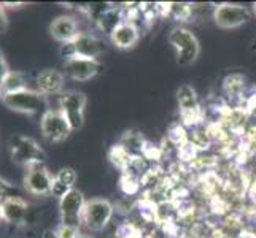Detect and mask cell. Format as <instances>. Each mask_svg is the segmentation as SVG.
<instances>
[{
	"label": "cell",
	"mask_w": 256,
	"mask_h": 238,
	"mask_svg": "<svg viewBox=\"0 0 256 238\" xmlns=\"http://www.w3.org/2000/svg\"><path fill=\"white\" fill-rule=\"evenodd\" d=\"M72 43L75 48V57L97 59L100 54H104L105 49H107V43L102 38L91 33H84V32L78 35Z\"/></svg>",
	"instance_id": "7c38bea8"
},
{
	"label": "cell",
	"mask_w": 256,
	"mask_h": 238,
	"mask_svg": "<svg viewBox=\"0 0 256 238\" xmlns=\"http://www.w3.org/2000/svg\"><path fill=\"white\" fill-rule=\"evenodd\" d=\"M50 33L51 37L59 43H68L74 41L78 35H80V29H78V22L72 16H58L56 19H52L50 24Z\"/></svg>",
	"instance_id": "4fadbf2b"
},
{
	"label": "cell",
	"mask_w": 256,
	"mask_h": 238,
	"mask_svg": "<svg viewBox=\"0 0 256 238\" xmlns=\"http://www.w3.org/2000/svg\"><path fill=\"white\" fill-rule=\"evenodd\" d=\"M86 102V95L78 91H66L59 95V110L62 111L72 130L82 129L84 124Z\"/></svg>",
	"instance_id": "5b68a950"
},
{
	"label": "cell",
	"mask_w": 256,
	"mask_h": 238,
	"mask_svg": "<svg viewBox=\"0 0 256 238\" xmlns=\"http://www.w3.org/2000/svg\"><path fill=\"white\" fill-rule=\"evenodd\" d=\"M253 11H254V14H256V3L253 5Z\"/></svg>",
	"instance_id": "836d02e7"
},
{
	"label": "cell",
	"mask_w": 256,
	"mask_h": 238,
	"mask_svg": "<svg viewBox=\"0 0 256 238\" xmlns=\"http://www.w3.org/2000/svg\"><path fill=\"white\" fill-rule=\"evenodd\" d=\"M116 238H142V231L134 223L124 221L116 227Z\"/></svg>",
	"instance_id": "603a6c76"
},
{
	"label": "cell",
	"mask_w": 256,
	"mask_h": 238,
	"mask_svg": "<svg viewBox=\"0 0 256 238\" xmlns=\"http://www.w3.org/2000/svg\"><path fill=\"white\" fill-rule=\"evenodd\" d=\"M64 87V73L58 72V70L46 68L38 73L37 76V91L43 95H56L62 94Z\"/></svg>",
	"instance_id": "9a60e30c"
},
{
	"label": "cell",
	"mask_w": 256,
	"mask_h": 238,
	"mask_svg": "<svg viewBox=\"0 0 256 238\" xmlns=\"http://www.w3.org/2000/svg\"><path fill=\"white\" fill-rule=\"evenodd\" d=\"M104 70V65L97 59L74 57L64 60V73L74 81H88L97 76Z\"/></svg>",
	"instance_id": "8fae6325"
},
{
	"label": "cell",
	"mask_w": 256,
	"mask_h": 238,
	"mask_svg": "<svg viewBox=\"0 0 256 238\" xmlns=\"http://www.w3.org/2000/svg\"><path fill=\"white\" fill-rule=\"evenodd\" d=\"M108 157H110L112 164L116 167V169H120L121 172H126L129 169V165L132 164V159H134L120 143H116L110 149Z\"/></svg>",
	"instance_id": "ffe728a7"
},
{
	"label": "cell",
	"mask_w": 256,
	"mask_h": 238,
	"mask_svg": "<svg viewBox=\"0 0 256 238\" xmlns=\"http://www.w3.org/2000/svg\"><path fill=\"white\" fill-rule=\"evenodd\" d=\"M54 178L59 181V183H62L64 186L70 188V189H74L75 186V183H76V172L72 169V167H64V169H60Z\"/></svg>",
	"instance_id": "cb8c5ba5"
},
{
	"label": "cell",
	"mask_w": 256,
	"mask_h": 238,
	"mask_svg": "<svg viewBox=\"0 0 256 238\" xmlns=\"http://www.w3.org/2000/svg\"><path fill=\"white\" fill-rule=\"evenodd\" d=\"M26 79L22 76V73L20 72H13V70H10L8 72V75L5 76V79L2 81V84H0V91H2V94H14V92H20L22 89H26Z\"/></svg>",
	"instance_id": "d6986e66"
},
{
	"label": "cell",
	"mask_w": 256,
	"mask_h": 238,
	"mask_svg": "<svg viewBox=\"0 0 256 238\" xmlns=\"http://www.w3.org/2000/svg\"><path fill=\"white\" fill-rule=\"evenodd\" d=\"M14 192H16V188H13L10 183H6L5 180L0 178V197L8 199V197H14Z\"/></svg>",
	"instance_id": "4316f807"
},
{
	"label": "cell",
	"mask_w": 256,
	"mask_h": 238,
	"mask_svg": "<svg viewBox=\"0 0 256 238\" xmlns=\"http://www.w3.org/2000/svg\"><path fill=\"white\" fill-rule=\"evenodd\" d=\"M114 215V207L105 199L86 200L83 211V226L91 232H100L107 227Z\"/></svg>",
	"instance_id": "3957f363"
},
{
	"label": "cell",
	"mask_w": 256,
	"mask_h": 238,
	"mask_svg": "<svg viewBox=\"0 0 256 238\" xmlns=\"http://www.w3.org/2000/svg\"><path fill=\"white\" fill-rule=\"evenodd\" d=\"M54 234L58 238H76L80 235V231H78V229H74V227L64 226V224H59L54 229Z\"/></svg>",
	"instance_id": "d4e9b609"
},
{
	"label": "cell",
	"mask_w": 256,
	"mask_h": 238,
	"mask_svg": "<svg viewBox=\"0 0 256 238\" xmlns=\"http://www.w3.org/2000/svg\"><path fill=\"white\" fill-rule=\"evenodd\" d=\"M70 191V188H67V186H64L62 183H59L54 176H52V184H51V196H54V197H58L59 200L62 199L66 194Z\"/></svg>",
	"instance_id": "484cf974"
},
{
	"label": "cell",
	"mask_w": 256,
	"mask_h": 238,
	"mask_svg": "<svg viewBox=\"0 0 256 238\" xmlns=\"http://www.w3.org/2000/svg\"><path fill=\"white\" fill-rule=\"evenodd\" d=\"M2 99H4V94H2V91H0V102H2Z\"/></svg>",
	"instance_id": "d6a6232c"
},
{
	"label": "cell",
	"mask_w": 256,
	"mask_h": 238,
	"mask_svg": "<svg viewBox=\"0 0 256 238\" xmlns=\"http://www.w3.org/2000/svg\"><path fill=\"white\" fill-rule=\"evenodd\" d=\"M214 21L218 27L222 29H237L244 25L245 22H248L250 19V11L248 8L239 5V3H220L214 6Z\"/></svg>",
	"instance_id": "ba28073f"
},
{
	"label": "cell",
	"mask_w": 256,
	"mask_h": 238,
	"mask_svg": "<svg viewBox=\"0 0 256 238\" xmlns=\"http://www.w3.org/2000/svg\"><path fill=\"white\" fill-rule=\"evenodd\" d=\"M0 221H4V216H2V207H0Z\"/></svg>",
	"instance_id": "1f68e13d"
},
{
	"label": "cell",
	"mask_w": 256,
	"mask_h": 238,
	"mask_svg": "<svg viewBox=\"0 0 256 238\" xmlns=\"http://www.w3.org/2000/svg\"><path fill=\"white\" fill-rule=\"evenodd\" d=\"M138 38H140V27L130 21H124L110 35L112 43L120 49L132 48L138 41Z\"/></svg>",
	"instance_id": "2e32d148"
},
{
	"label": "cell",
	"mask_w": 256,
	"mask_h": 238,
	"mask_svg": "<svg viewBox=\"0 0 256 238\" xmlns=\"http://www.w3.org/2000/svg\"><path fill=\"white\" fill-rule=\"evenodd\" d=\"M76 238H92V237H90V235H84V234H80Z\"/></svg>",
	"instance_id": "4dcf8cb0"
},
{
	"label": "cell",
	"mask_w": 256,
	"mask_h": 238,
	"mask_svg": "<svg viewBox=\"0 0 256 238\" xmlns=\"http://www.w3.org/2000/svg\"><path fill=\"white\" fill-rule=\"evenodd\" d=\"M4 105L6 108L16 113H24V114H38L42 116L45 114L48 108V100L46 97L40 94L38 91H34L26 87V89L14 92V94H5L2 99Z\"/></svg>",
	"instance_id": "7a4b0ae2"
},
{
	"label": "cell",
	"mask_w": 256,
	"mask_h": 238,
	"mask_svg": "<svg viewBox=\"0 0 256 238\" xmlns=\"http://www.w3.org/2000/svg\"><path fill=\"white\" fill-rule=\"evenodd\" d=\"M52 176L43 164H35L28 167V172L24 176V188L32 196L45 197L51 194Z\"/></svg>",
	"instance_id": "30bf717a"
},
{
	"label": "cell",
	"mask_w": 256,
	"mask_h": 238,
	"mask_svg": "<svg viewBox=\"0 0 256 238\" xmlns=\"http://www.w3.org/2000/svg\"><path fill=\"white\" fill-rule=\"evenodd\" d=\"M245 79L240 75H231L224 79V91L229 97H242Z\"/></svg>",
	"instance_id": "44dd1931"
},
{
	"label": "cell",
	"mask_w": 256,
	"mask_h": 238,
	"mask_svg": "<svg viewBox=\"0 0 256 238\" xmlns=\"http://www.w3.org/2000/svg\"><path fill=\"white\" fill-rule=\"evenodd\" d=\"M176 100H178L180 108V118L183 121V126H192L196 127L202 121V110L200 103L198 99V94L194 91V87L190 84H183L176 91Z\"/></svg>",
	"instance_id": "8992f818"
},
{
	"label": "cell",
	"mask_w": 256,
	"mask_h": 238,
	"mask_svg": "<svg viewBox=\"0 0 256 238\" xmlns=\"http://www.w3.org/2000/svg\"><path fill=\"white\" fill-rule=\"evenodd\" d=\"M8 72H10V68H8V64H6V60H5L4 52L0 51V84H2V81L5 79V76L8 75Z\"/></svg>",
	"instance_id": "83f0119b"
},
{
	"label": "cell",
	"mask_w": 256,
	"mask_h": 238,
	"mask_svg": "<svg viewBox=\"0 0 256 238\" xmlns=\"http://www.w3.org/2000/svg\"><path fill=\"white\" fill-rule=\"evenodd\" d=\"M124 21H126V6H108L96 19V24L100 32L107 33L110 37L114 32V29Z\"/></svg>",
	"instance_id": "e0dca14e"
},
{
	"label": "cell",
	"mask_w": 256,
	"mask_h": 238,
	"mask_svg": "<svg viewBox=\"0 0 256 238\" xmlns=\"http://www.w3.org/2000/svg\"><path fill=\"white\" fill-rule=\"evenodd\" d=\"M86 205V199L83 192L78 189H70L66 196L59 200V213H60V224L74 227L80 231L83 226V211Z\"/></svg>",
	"instance_id": "277c9868"
},
{
	"label": "cell",
	"mask_w": 256,
	"mask_h": 238,
	"mask_svg": "<svg viewBox=\"0 0 256 238\" xmlns=\"http://www.w3.org/2000/svg\"><path fill=\"white\" fill-rule=\"evenodd\" d=\"M12 157L16 164L30 167L35 164L45 162L46 154L34 138L20 135L12 140Z\"/></svg>",
	"instance_id": "52a82bcc"
},
{
	"label": "cell",
	"mask_w": 256,
	"mask_h": 238,
	"mask_svg": "<svg viewBox=\"0 0 256 238\" xmlns=\"http://www.w3.org/2000/svg\"><path fill=\"white\" fill-rule=\"evenodd\" d=\"M167 14L172 16L176 21H186L192 14V6L188 3H169Z\"/></svg>",
	"instance_id": "7402d4cb"
},
{
	"label": "cell",
	"mask_w": 256,
	"mask_h": 238,
	"mask_svg": "<svg viewBox=\"0 0 256 238\" xmlns=\"http://www.w3.org/2000/svg\"><path fill=\"white\" fill-rule=\"evenodd\" d=\"M120 145L124 148L132 157H137V156H144V149H145L146 142L144 140L142 134L130 130V132H126V134L121 137Z\"/></svg>",
	"instance_id": "ac0fdd59"
},
{
	"label": "cell",
	"mask_w": 256,
	"mask_h": 238,
	"mask_svg": "<svg viewBox=\"0 0 256 238\" xmlns=\"http://www.w3.org/2000/svg\"><path fill=\"white\" fill-rule=\"evenodd\" d=\"M0 207H2L4 221L8 224H22L29 210V204L20 196L8 197L2 200Z\"/></svg>",
	"instance_id": "5bb4252c"
},
{
	"label": "cell",
	"mask_w": 256,
	"mask_h": 238,
	"mask_svg": "<svg viewBox=\"0 0 256 238\" xmlns=\"http://www.w3.org/2000/svg\"><path fill=\"white\" fill-rule=\"evenodd\" d=\"M43 238H58L54 231H45V235H43Z\"/></svg>",
	"instance_id": "f546056e"
},
{
	"label": "cell",
	"mask_w": 256,
	"mask_h": 238,
	"mask_svg": "<svg viewBox=\"0 0 256 238\" xmlns=\"http://www.w3.org/2000/svg\"><path fill=\"white\" fill-rule=\"evenodd\" d=\"M6 29H8V17H6L4 6L0 5V33H5Z\"/></svg>",
	"instance_id": "f1b7e54d"
},
{
	"label": "cell",
	"mask_w": 256,
	"mask_h": 238,
	"mask_svg": "<svg viewBox=\"0 0 256 238\" xmlns=\"http://www.w3.org/2000/svg\"><path fill=\"white\" fill-rule=\"evenodd\" d=\"M42 135L45 137L51 143H60L70 135L72 127H70L68 121L62 114L59 108L58 110H48L42 116L40 121Z\"/></svg>",
	"instance_id": "9c48e42d"
},
{
	"label": "cell",
	"mask_w": 256,
	"mask_h": 238,
	"mask_svg": "<svg viewBox=\"0 0 256 238\" xmlns=\"http://www.w3.org/2000/svg\"><path fill=\"white\" fill-rule=\"evenodd\" d=\"M169 43L175 49L176 64L182 67L191 65L199 57V40L190 29L183 27V25H176L169 32Z\"/></svg>",
	"instance_id": "6da1fadb"
}]
</instances>
